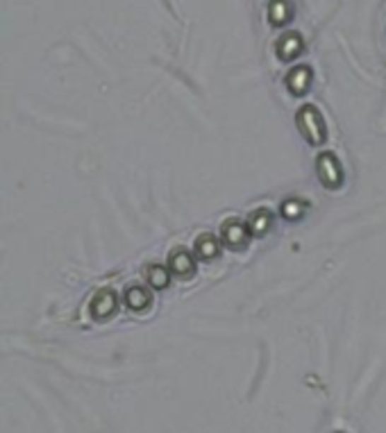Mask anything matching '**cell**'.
I'll list each match as a JSON object with an SVG mask.
<instances>
[{
    "instance_id": "obj_10",
    "label": "cell",
    "mask_w": 386,
    "mask_h": 433,
    "mask_svg": "<svg viewBox=\"0 0 386 433\" xmlns=\"http://www.w3.org/2000/svg\"><path fill=\"white\" fill-rule=\"evenodd\" d=\"M123 302L130 311L144 313V311L150 309V304H153V295H150V290L144 288V286H130V288H125Z\"/></svg>"
},
{
    "instance_id": "obj_13",
    "label": "cell",
    "mask_w": 386,
    "mask_h": 433,
    "mask_svg": "<svg viewBox=\"0 0 386 433\" xmlns=\"http://www.w3.org/2000/svg\"><path fill=\"white\" fill-rule=\"evenodd\" d=\"M307 209H309V202L300 200V198H286L280 204V213H282V218H286V220H300Z\"/></svg>"
},
{
    "instance_id": "obj_7",
    "label": "cell",
    "mask_w": 386,
    "mask_h": 433,
    "mask_svg": "<svg viewBox=\"0 0 386 433\" xmlns=\"http://www.w3.org/2000/svg\"><path fill=\"white\" fill-rule=\"evenodd\" d=\"M273 211L268 209V207H259V209H255V211H250L248 213V230H250V234L255 236V238H264L268 232L273 230Z\"/></svg>"
},
{
    "instance_id": "obj_9",
    "label": "cell",
    "mask_w": 386,
    "mask_h": 433,
    "mask_svg": "<svg viewBox=\"0 0 386 433\" xmlns=\"http://www.w3.org/2000/svg\"><path fill=\"white\" fill-rule=\"evenodd\" d=\"M221 238L214 236V234H200L196 238V243H193V252L200 259V261H211V259H216L221 254Z\"/></svg>"
},
{
    "instance_id": "obj_6",
    "label": "cell",
    "mask_w": 386,
    "mask_h": 433,
    "mask_svg": "<svg viewBox=\"0 0 386 433\" xmlns=\"http://www.w3.org/2000/svg\"><path fill=\"white\" fill-rule=\"evenodd\" d=\"M303 50H305V39L300 32H284L275 43V52L282 61L298 59L300 55H303Z\"/></svg>"
},
{
    "instance_id": "obj_1",
    "label": "cell",
    "mask_w": 386,
    "mask_h": 433,
    "mask_svg": "<svg viewBox=\"0 0 386 433\" xmlns=\"http://www.w3.org/2000/svg\"><path fill=\"white\" fill-rule=\"evenodd\" d=\"M296 125L300 129V134L305 136V141H309V146H325L327 141V125L325 118L320 114L314 105H303L296 114Z\"/></svg>"
},
{
    "instance_id": "obj_2",
    "label": "cell",
    "mask_w": 386,
    "mask_h": 433,
    "mask_svg": "<svg viewBox=\"0 0 386 433\" xmlns=\"http://www.w3.org/2000/svg\"><path fill=\"white\" fill-rule=\"evenodd\" d=\"M316 175L325 189L337 191L343 186V166L334 153H320L316 159Z\"/></svg>"
},
{
    "instance_id": "obj_8",
    "label": "cell",
    "mask_w": 386,
    "mask_h": 433,
    "mask_svg": "<svg viewBox=\"0 0 386 433\" xmlns=\"http://www.w3.org/2000/svg\"><path fill=\"white\" fill-rule=\"evenodd\" d=\"M312 80H314L312 69H309V66H296L284 78V84L293 95H305L309 91V86H312Z\"/></svg>"
},
{
    "instance_id": "obj_11",
    "label": "cell",
    "mask_w": 386,
    "mask_h": 433,
    "mask_svg": "<svg viewBox=\"0 0 386 433\" xmlns=\"http://www.w3.org/2000/svg\"><path fill=\"white\" fill-rule=\"evenodd\" d=\"M293 18V5L288 0H271L268 3V23L273 28H282Z\"/></svg>"
},
{
    "instance_id": "obj_12",
    "label": "cell",
    "mask_w": 386,
    "mask_h": 433,
    "mask_svg": "<svg viewBox=\"0 0 386 433\" xmlns=\"http://www.w3.org/2000/svg\"><path fill=\"white\" fill-rule=\"evenodd\" d=\"M170 268H164L159 263H153L146 268V279H148V286L155 288V290H164L170 284Z\"/></svg>"
},
{
    "instance_id": "obj_3",
    "label": "cell",
    "mask_w": 386,
    "mask_h": 433,
    "mask_svg": "<svg viewBox=\"0 0 386 433\" xmlns=\"http://www.w3.org/2000/svg\"><path fill=\"white\" fill-rule=\"evenodd\" d=\"M250 230L248 223H243L239 218H228L221 225V241L230 247V250H243L250 241Z\"/></svg>"
},
{
    "instance_id": "obj_5",
    "label": "cell",
    "mask_w": 386,
    "mask_h": 433,
    "mask_svg": "<svg viewBox=\"0 0 386 433\" xmlns=\"http://www.w3.org/2000/svg\"><path fill=\"white\" fill-rule=\"evenodd\" d=\"M116 309H119V297L112 288H100L98 293L93 295L91 304H89V311H91V318L95 320H107L112 318Z\"/></svg>"
},
{
    "instance_id": "obj_4",
    "label": "cell",
    "mask_w": 386,
    "mask_h": 433,
    "mask_svg": "<svg viewBox=\"0 0 386 433\" xmlns=\"http://www.w3.org/2000/svg\"><path fill=\"white\" fill-rule=\"evenodd\" d=\"M168 268L175 277L191 279L198 270V256L196 252H189L187 247H175V250L168 254Z\"/></svg>"
}]
</instances>
